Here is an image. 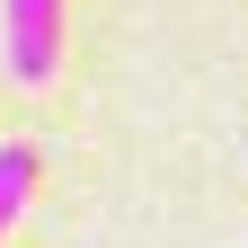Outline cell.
Returning a JSON list of instances; mask_svg holds the SVG:
<instances>
[{"label": "cell", "instance_id": "obj_2", "mask_svg": "<svg viewBox=\"0 0 248 248\" xmlns=\"http://www.w3.org/2000/svg\"><path fill=\"white\" fill-rule=\"evenodd\" d=\"M27 195H36V151H27V142H0V231L27 213Z\"/></svg>", "mask_w": 248, "mask_h": 248}, {"label": "cell", "instance_id": "obj_1", "mask_svg": "<svg viewBox=\"0 0 248 248\" xmlns=\"http://www.w3.org/2000/svg\"><path fill=\"white\" fill-rule=\"evenodd\" d=\"M0 45L18 89H45L62 62V0H0Z\"/></svg>", "mask_w": 248, "mask_h": 248}]
</instances>
